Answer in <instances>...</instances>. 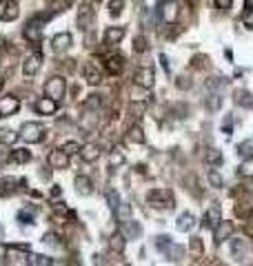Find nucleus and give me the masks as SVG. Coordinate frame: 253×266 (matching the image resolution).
Here are the masks:
<instances>
[{
  "label": "nucleus",
  "mask_w": 253,
  "mask_h": 266,
  "mask_svg": "<svg viewBox=\"0 0 253 266\" xmlns=\"http://www.w3.org/2000/svg\"><path fill=\"white\" fill-rule=\"evenodd\" d=\"M124 244H127V237H124L122 233H115V235L109 240V248L114 253H122L124 251Z\"/></svg>",
  "instance_id": "obj_33"
},
{
  "label": "nucleus",
  "mask_w": 253,
  "mask_h": 266,
  "mask_svg": "<svg viewBox=\"0 0 253 266\" xmlns=\"http://www.w3.org/2000/svg\"><path fill=\"white\" fill-rule=\"evenodd\" d=\"M120 226H122V235L124 237H140V235H142V226H140V222L129 220V222L120 224Z\"/></svg>",
  "instance_id": "obj_26"
},
{
  "label": "nucleus",
  "mask_w": 253,
  "mask_h": 266,
  "mask_svg": "<svg viewBox=\"0 0 253 266\" xmlns=\"http://www.w3.org/2000/svg\"><path fill=\"white\" fill-rule=\"evenodd\" d=\"M124 34H127V29H124V27H107V31H105V44H107V47H114V44H118L120 40L124 38Z\"/></svg>",
  "instance_id": "obj_20"
},
{
  "label": "nucleus",
  "mask_w": 253,
  "mask_h": 266,
  "mask_svg": "<svg viewBox=\"0 0 253 266\" xmlns=\"http://www.w3.org/2000/svg\"><path fill=\"white\" fill-rule=\"evenodd\" d=\"M124 140L129 142V144H144L147 142V138H144V129L136 122V124L129 126V131H127V138Z\"/></svg>",
  "instance_id": "obj_19"
},
{
  "label": "nucleus",
  "mask_w": 253,
  "mask_h": 266,
  "mask_svg": "<svg viewBox=\"0 0 253 266\" xmlns=\"http://www.w3.org/2000/svg\"><path fill=\"white\" fill-rule=\"evenodd\" d=\"M20 138L29 144H40L47 138V129L40 122H24L23 129H20Z\"/></svg>",
  "instance_id": "obj_2"
},
{
  "label": "nucleus",
  "mask_w": 253,
  "mask_h": 266,
  "mask_svg": "<svg viewBox=\"0 0 253 266\" xmlns=\"http://www.w3.org/2000/svg\"><path fill=\"white\" fill-rule=\"evenodd\" d=\"M205 160H207V164H211V166H220L222 162H225V158H222V151H218V149H207Z\"/></svg>",
  "instance_id": "obj_30"
},
{
  "label": "nucleus",
  "mask_w": 253,
  "mask_h": 266,
  "mask_svg": "<svg viewBox=\"0 0 253 266\" xmlns=\"http://www.w3.org/2000/svg\"><path fill=\"white\" fill-rule=\"evenodd\" d=\"M147 49H149L147 38H144V36H136L134 38V53H144Z\"/></svg>",
  "instance_id": "obj_40"
},
{
  "label": "nucleus",
  "mask_w": 253,
  "mask_h": 266,
  "mask_svg": "<svg viewBox=\"0 0 253 266\" xmlns=\"http://www.w3.org/2000/svg\"><path fill=\"white\" fill-rule=\"evenodd\" d=\"M244 235L253 240V222H247V224H244Z\"/></svg>",
  "instance_id": "obj_55"
},
{
  "label": "nucleus",
  "mask_w": 253,
  "mask_h": 266,
  "mask_svg": "<svg viewBox=\"0 0 253 266\" xmlns=\"http://www.w3.org/2000/svg\"><path fill=\"white\" fill-rule=\"evenodd\" d=\"M100 104H102V98L98 96V93H91L89 98L85 100V109H89V111H93V109H100Z\"/></svg>",
  "instance_id": "obj_38"
},
{
  "label": "nucleus",
  "mask_w": 253,
  "mask_h": 266,
  "mask_svg": "<svg viewBox=\"0 0 253 266\" xmlns=\"http://www.w3.org/2000/svg\"><path fill=\"white\" fill-rule=\"evenodd\" d=\"M73 186H76V191L80 195H91V193H93V184H91V180L87 178V175H76Z\"/></svg>",
  "instance_id": "obj_23"
},
{
  "label": "nucleus",
  "mask_w": 253,
  "mask_h": 266,
  "mask_svg": "<svg viewBox=\"0 0 253 266\" xmlns=\"http://www.w3.org/2000/svg\"><path fill=\"white\" fill-rule=\"evenodd\" d=\"M102 149L100 144H93V142H87L85 146H80V158L85 160V162H89V164H93L98 158H100Z\"/></svg>",
  "instance_id": "obj_15"
},
{
  "label": "nucleus",
  "mask_w": 253,
  "mask_h": 266,
  "mask_svg": "<svg viewBox=\"0 0 253 266\" xmlns=\"http://www.w3.org/2000/svg\"><path fill=\"white\" fill-rule=\"evenodd\" d=\"M107 202H109V206L111 208H114V211H115V208H118V204H120V198H118V193H115V191L114 189H109V191H107Z\"/></svg>",
  "instance_id": "obj_48"
},
{
  "label": "nucleus",
  "mask_w": 253,
  "mask_h": 266,
  "mask_svg": "<svg viewBox=\"0 0 253 266\" xmlns=\"http://www.w3.org/2000/svg\"><path fill=\"white\" fill-rule=\"evenodd\" d=\"M18 138H20V133H16V131H11V129L0 131V142H2V144H14Z\"/></svg>",
  "instance_id": "obj_37"
},
{
  "label": "nucleus",
  "mask_w": 253,
  "mask_h": 266,
  "mask_svg": "<svg viewBox=\"0 0 253 266\" xmlns=\"http://www.w3.org/2000/svg\"><path fill=\"white\" fill-rule=\"evenodd\" d=\"M105 69L111 73V76H120L124 69V58L120 53H107L105 56Z\"/></svg>",
  "instance_id": "obj_10"
},
{
  "label": "nucleus",
  "mask_w": 253,
  "mask_h": 266,
  "mask_svg": "<svg viewBox=\"0 0 253 266\" xmlns=\"http://www.w3.org/2000/svg\"><path fill=\"white\" fill-rule=\"evenodd\" d=\"M207 180H209V184L213 186V189H222V186H225V180H222V175H220L215 169H211L209 173H207Z\"/></svg>",
  "instance_id": "obj_36"
},
{
  "label": "nucleus",
  "mask_w": 253,
  "mask_h": 266,
  "mask_svg": "<svg viewBox=\"0 0 253 266\" xmlns=\"http://www.w3.org/2000/svg\"><path fill=\"white\" fill-rule=\"evenodd\" d=\"M134 84L138 89H153V84H156V73H153L151 67H138L134 73Z\"/></svg>",
  "instance_id": "obj_5"
},
{
  "label": "nucleus",
  "mask_w": 253,
  "mask_h": 266,
  "mask_svg": "<svg viewBox=\"0 0 253 266\" xmlns=\"http://www.w3.org/2000/svg\"><path fill=\"white\" fill-rule=\"evenodd\" d=\"M51 47L56 53H62V51H67L69 47H71V34L69 31H62V34H56L51 38Z\"/></svg>",
  "instance_id": "obj_17"
},
{
  "label": "nucleus",
  "mask_w": 253,
  "mask_h": 266,
  "mask_svg": "<svg viewBox=\"0 0 253 266\" xmlns=\"http://www.w3.org/2000/svg\"><path fill=\"white\" fill-rule=\"evenodd\" d=\"M220 220H222V213H220V208H218V206H211L209 211L205 213V218H202L200 226H202V228H209V231H213V228L220 224Z\"/></svg>",
  "instance_id": "obj_14"
},
{
  "label": "nucleus",
  "mask_w": 253,
  "mask_h": 266,
  "mask_svg": "<svg viewBox=\"0 0 253 266\" xmlns=\"http://www.w3.org/2000/svg\"><path fill=\"white\" fill-rule=\"evenodd\" d=\"M65 91H67V80L62 76H53L47 80V84H45V96L53 98L56 102H60L62 98H65Z\"/></svg>",
  "instance_id": "obj_4"
},
{
  "label": "nucleus",
  "mask_w": 253,
  "mask_h": 266,
  "mask_svg": "<svg viewBox=\"0 0 253 266\" xmlns=\"http://www.w3.org/2000/svg\"><path fill=\"white\" fill-rule=\"evenodd\" d=\"M222 131H225V136H231V131H233V116L231 113H227L222 120Z\"/></svg>",
  "instance_id": "obj_49"
},
{
  "label": "nucleus",
  "mask_w": 253,
  "mask_h": 266,
  "mask_svg": "<svg viewBox=\"0 0 253 266\" xmlns=\"http://www.w3.org/2000/svg\"><path fill=\"white\" fill-rule=\"evenodd\" d=\"M247 251H249V246L244 240H233V242H231V253H233L235 260H242V257L247 255Z\"/></svg>",
  "instance_id": "obj_31"
},
{
  "label": "nucleus",
  "mask_w": 253,
  "mask_h": 266,
  "mask_svg": "<svg viewBox=\"0 0 253 266\" xmlns=\"http://www.w3.org/2000/svg\"><path fill=\"white\" fill-rule=\"evenodd\" d=\"M244 7H247V9H253V0H244Z\"/></svg>",
  "instance_id": "obj_57"
},
{
  "label": "nucleus",
  "mask_w": 253,
  "mask_h": 266,
  "mask_svg": "<svg viewBox=\"0 0 253 266\" xmlns=\"http://www.w3.org/2000/svg\"><path fill=\"white\" fill-rule=\"evenodd\" d=\"M242 22L247 29H253V9H247V14L242 16Z\"/></svg>",
  "instance_id": "obj_51"
},
{
  "label": "nucleus",
  "mask_w": 253,
  "mask_h": 266,
  "mask_svg": "<svg viewBox=\"0 0 253 266\" xmlns=\"http://www.w3.org/2000/svg\"><path fill=\"white\" fill-rule=\"evenodd\" d=\"M196 222H198L196 215L186 211V213H182V215H178V220H176V228H178L180 233H189L193 226H196Z\"/></svg>",
  "instance_id": "obj_18"
},
{
  "label": "nucleus",
  "mask_w": 253,
  "mask_h": 266,
  "mask_svg": "<svg viewBox=\"0 0 253 266\" xmlns=\"http://www.w3.org/2000/svg\"><path fill=\"white\" fill-rule=\"evenodd\" d=\"M40 62H43V58H40V53L36 51V53H29L27 58H24V62H23V73L27 78H34L36 73L40 71Z\"/></svg>",
  "instance_id": "obj_11"
},
{
  "label": "nucleus",
  "mask_w": 253,
  "mask_h": 266,
  "mask_svg": "<svg viewBox=\"0 0 253 266\" xmlns=\"http://www.w3.org/2000/svg\"><path fill=\"white\" fill-rule=\"evenodd\" d=\"M96 2H102V0H96Z\"/></svg>",
  "instance_id": "obj_59"
},
{
  "label": "nucleus",
  "mask_w": 253,
  "mask_h": 266,
  "mask_svg": "<svg viewBox=\"0 0 253 266\" xmlns=\"http://www.w3.org/2000/svg\"><path fill=\"white\" fill-rule=\"evenodd\" d=\"M238 173L242 175V178H247V180H253V155H251V158H247L242 164H240Z\"/></svg>",
  "instance_id": "obj_35"
},
{
  "label": "nucleus",
  "mask_w": 253,
  "mask_h": 266,
  "mask_svg": "<svg viewBox=\"0 0 253 266\" xmlns=\"http://www.w3.org/2000/svg\"><path fill=\"white\" fill-rule=\"evenodd\" d=\"M49 18H51V14H36L34 18L24 24L23 34L31 44H40V40H43V22Z\"/></svg>",
  "instance_id": "obj_1"
},
{
  "label": "nucleus",
  "mask_w": 253,
  "mask_h": 266,
  "mask_svg": "<svg viewBox=\"0 0 253 266\" xmlns=\"http://www.w3.org/2000/svg\"><path fill=\"white\" fill-rule=\"evenodd\" d=\"M231 5H233V0H215V7L218 9H231Z\"/></svg>",
  "instance_id": "obj_54"
},
{
  "label": "nucleus",
  "mask_w": 253,
  "mask_h": 266,
  "mask_svg": "<svg viewBox=\"0 0 253 266\" xmlns=\"http://www.w3.org/2000/svg\"><path fill=\"white\" fill-rule=\"evenodd\" d=\"M207 87L213 89V91H218L220 87H227V80H225V78L213 76V78H209V80H207Z\"/></svg>",
  "instance_id": "obj_44"
},
{
  "label": "nucleus",
  "mask_w": 253,
  "mask_h": 266,
  "mask_svg": "<svg viewBox=\"0 0 253 266\" xmlns=\"http://www.w3.org/2000/svg\"><path fill=\"white\" fill-rule=\"evenodd\" d=\"M9 160L14 164H27L29 160H31V151L29 149H14L9 155Z\"/></svg>",
  "instance_id": "obj_27"
},
{
  "label": "nucleus",
  "mask_w": 253,
  "mask_h": 266,
  "mask_svg": "<svg viewBox=\"0 0 253 266\" xmlns=\"http://www.w3.org/2000/svg\"><path fill=\"white\" fill-rule=\"evenodd\" d=\"M0 2H2V0H0Z\"/></svg>",
  "instance_id": "obj_60"
},
{
  "label": "nucleus",
  "mask_w": 253,
  "mask_h": 266,
  "mask_svg": "<svg viewBox=\"0 0 253 266\" xmlns=\"http://www.w3.org/2000/svg\"><path fill=\"white\" fill-rule=\"evenodd\" d=\"M2 84H5V78H0V89H2Z\"/></svg>",
  "instance_id": "obj_58"
},
{
  "label": "nucleus",
  "mask_w": 253,
  "mask_h": 266,
  "mask_svg": "<svg viewBox=\"0 0 253 266\" xmlns=\"http://www.w3.org/2000/svg\"><path fill=\"white\" fill-rule=\"evenodd\" d=\"M34 215H36V208H31V211H29V208H24V211L18 213V220L23 224H31V222H34Z\"/></svg>",
  "instance_id": "obj_46"
},
{
  "label": "nucleus",
  "mask_w": 253,
  "mask_h": 266,
  "mask_svg": "<svg viewBox=\"0 0 253 266\" xmlns=\"http://www.w3.org/2000/svg\"><path fill=\"white\" fill-rule=\"evenodd\" d=\"M202 253H205L202 240H200V237H191V240H189V255L198 260V257H202Z\"/></svg>",
  "instance_id": "obj_34"
},
{
  "label": "nucleus",
  "mask_w": 253,
  "mask_h": 266,
  "mask_svg": "<svg viewBox=\"0 0 253 266\" xmlns=\"http://www.w3.org/2000/svg\"><path fill=\"white\" fill-rule=\"evenodd\" d=\"M233 102L242 109H253V96L247 91V89H235L233 91Z\"/></svg>",
  "instance_id": "obj_21"
},
{
  "label": "nucleus",
  "mask_w": 253,
  "mask_h": 266,
  "mask_svg": "<svg viewBox=\"0 0 253 266\" xmlns=\"http://www.w3.org/2000/svg\"><path fill=\"white\" fill-rule=\"evenodd\" d=\"M169 244H171V237H169V235H160V237H156V246L160 248L162 253H164V248H167Z\"/></svg>",
  "instance_id": "obj_50"
},
{
  "label": "nucleus",
  "mask_w": 253,
  "mask_h": 266,
  "mask_svg": "<svg viewBox=\"0 0 253 266\" xmlns=\"http://www.w3.org/2000/svg\"><path fill=\"white\" fill-rule=\"evenodd\" d=\"M29 264H34V266H49V264H53V260H51V257H47V255H31V257H29Z\"/></svg>",
  "instance_id": "obj_41"
},
{
  "label": "nucleus",
  "mask_w": 253,
  "mask_h": 266,
  "mask_svg": "<svg viewBox=\"0 0 253 266\" xmlns=\"http://www.w3.org/2000/svg\"><path fill=\"white\" fill-rule=\"evenodd\" d=\"M62 151H65V153L67 155H73V153H80V144H78V142H65V144L60 146Z\"/></svg>",
  "instance_id": "obj_47"
},
{
  "label": "nucleus",
  "mask_w": 253,
  "mask_h": 266,
  "mask_svg": "<svg viewBox=\"0 0 253 266\" xmlns=\"http://www.w3.org/2000/svg\"><path fill=\"white\" fill-rule=\"evenodd\" d=\"M251 206H249V204H242L240 202L238 206H235V215H238V218H242V220H249L251 218Z\"/></svg>",
  "instance_id": "obj_42"
},
{
  "label": "nucleus",
  "mask_w": 253,
  "mask_h": 266,
  "mask_svg": "<svg viewBox=\"0 0 253 266\" xmlns=\"http://www.w3.org/2000/svg\"><path fill=\"white\" fill-rule=\"evenodd\" d=\"M131 204H124V202H120L118 204V208H115V220H118L120 224H124V222H129L131 220Z\"/></svg>",
  "instance_id": "obj_29"
},
{
  "label": "nucleus",
  "mask_w": 253,
  "mask_h": 266,
  "mask_svg": "<svg viewBox=\"0 0 253 266\" xmlns=\"http://www.w3.org/2000/svg\"><path fill=\"white\" fill-rule=\"evenodd\" d=\"M36 111H38L40 116H53V113L58 111V102L53 100V98L45 96V98H40V100L36 102Z\"/></svg>",
  "instance_id": "obj_16"
},
{
  "label": "nucleus",
  "mask_w": 253,
  "mask_h": 266,
  "mask_svg": "<svg viewBox=\"0 0 253 266\" xmlns=\"http://www.w3.org/2000/svg\"><path fill=\"white\" fill-rule=\"evenodd\" d=\"M176 87H178V89H182V91H186V89H191V87H193L191 78H186L184 73H182V76H178V78H176Z\"/></svg>",
  "instance_id": "obj_45"
},
{
  "label": "nucleus",
  "mask_w": 253,
  "mask_h": 266,
  "mask_svg": "<svg viewBox=\"0 0 253 266\" xmlns=\"http://www.w3.org/2000/svg\"><path fill=\"white\" fill-rule=\"evenodd\" d=\"M82 76H85V80L91 84V87H98V84L102 82L100 64H96V60H89V62H85V67H82Z\"/></svg>",
  "instance_id": "obj_8"
},
{
  "label": "nucleus",
  "mask_w": 253,
  "mask_h": 266,
  "mask_svg": "<svg viewBox=\"0 0 253 266\" xmlns=\"http://www.w3.org/2000/svg\"><path fill=\"white\" fill-rule=\"evenodd\" d=\"M124 153H122V149L120 146H115L114 151H111V166H120V164H124Z\"/></svg>",
  "instance_id": "obj_39"
},
{
  "label": "nucleus",
  "mask_w": 253,
  "mask_h": 266,
  "mask_svg": "<svg viewBox=\"0 0 253 266\" xmlns=\"http://www.w3.org/2000/svg\"><path fill=\"white\" fill-rule=\"evenodd\" d=\"M158 60H160V64H162L164 73H167V76H171V67H169V58H167V56H164V53H160V56H158Z\"/></svg>",
  "instance_id": "obj_53"
},
{
  "label": "nucleus",
  "mask_w": 253,
  "mask_h": 266,
  "mask_svg": "<svg viewBox=\"0 0 253 266\" xmlns=\"http://www.w3.org/2000/svg\"><path fill=\"white\" fill-rule=\"evenodd\" d=\"M249 149H251V144H249V142H244V144H240V146H238L240 153H249Z\"/></svg>",
  "instance_id": "obj_56"
},
{
  "label": "nucleus",
  "mask_w": 253,
  "mask_h": 266,
  "mask_svg": "<svg viewBox=\"0 0 253 266\" xmlns=\"http://www.w3.org/2000/svg\"><path fill=\"white\" fill-rule=\"evenodd\" d=\"M122 9H124V0H111L109 2V14L114 16V18L122 14Z\"/></svg>",
  "instance_id": "obj_43"
},
{
  "label": "nucleus",
  "mask_w": 253,
  "mask_h": 266,
  "mask_svg": "<svg viewBox=\"0 0 253 266\" xmlns=\"http://www.w3.org/2000/svg\"><path fill=\"white\" fill-rule=\"evenodd\" d=\"M144 111H147V100H134L129 104V116L134 122H138L144 116Z\"/></svg>",
  "instance_id": "obj_25"
},
{
  "label": "nucleus",
  "mask_w": 253,
  "mask_h": 266,
  "mask_svg": "<svg viewBox=\"0 0 253 266\" xmlns=\"http://www.w3.org/2000/svg\"><path fill=\"white\" fill-rule=\"evenodd\" d=\"M164 255L169 257V260H173V262H180L182 257H184V248L182 246H178V244H169L167 248H164Z\"/></svg>",
  "instance_id": "obj_32"
},
{
  "label": "nucleus",
  "mask_w": 253,
  "mask_h": 266,
  "mask_svg": "<svg viewBox=\"0 0 253 266\" xmlns=\"http://www.w3.org/2000/svg\"><path fill=\"white\" fill-rule=\"evenodd\" d=\"M7 257H9V262H23L20 257H29V246H9L7 248Z\"/></svg>",
  "instance_id": "obj_28"
},
{
  "label": "nucleus",
  "mask_w": 253,
  "mask_h": 266,
  "mask_svg": "<svg viewBox=\"0 0 253 266\" xmlns=\"http://www.w3.org/2000/svg\"><path fill=\"white\" fill-rule=\"evenodd\" d=\"M47 162H49V166H51V169H56V171L67 169V164H69V155L65 153L62 149H53L51 153H49Z\"/></svg>",
  "instance_id": "obj_12"
},
{
  "label": "nucleus",
  "mask_w": 253,
  "mask_h": 266,
  "mask_svg": "<svg viewBox=\"0 0 253 266\" xmlns=\"http://www.w3.org/2000/svg\"><path fill=\"white\" fill-rule=\"evenodd\" d=\"M18 16H20V5L16 0H9L5 5V9H2V14H0V18L5 20V22H11V20H16Z\"/></svg>",
  "instance_id": "obj_24"
},
{
  "label": "nucleus",
  "mask_w": 253,
  "mask_h": 266,
  "mask_svg": "<svg viewBox=\"0 0 253 266\" xmlns=\"http://www.w3.org/2000/svg\"><path fill=\"white\" fill-rule=\"evenodd\" d=\"M93 22H96V9H93V5L91 2H80V7H78V24H80V29L89 31L93 27Z\"/></svg>",
  "instance_id": "obj_6"
},
{
  "label": "nucleus",
  "mask_w": 253,
  "mask_h": 266,
  "mask_svg": "<svg viewBox=\"0 0 253 266\" xmlns=\"http://www.w3.org/2000/svg\"><path fill=\"white\" fill-rule=\"evenodd\" d=\"M158 14H160V18H162L167 24L176 22L178 16H180L178 2H176V0H162V2H160V9H158Z\"/></svg>",
  "instance_id": "obj_7"
},
{
  "label": "nucleus",
  "mask_w": 253,
  "mask_h": 266,
  "mask_svg": "<svg viewBox=\"0 0 253 266\" xmlns=\"http://www.w3.org/2000/svg\"><path fill=\"white\" fill-rule=\"evenodd\" d=\"M147 202L151 204L153 208H173L176 206V200H173V193L169 189H151L147 193Z\"/></svg>",
  "instance_id": "obj_3"
},
{
  "label": "nucleus",
  "mask_w": 253,
  "mask_h": 266,
  "mask_svg": "<svg viewBox=\"0 0 253 266\" xmlns=\"http://www.w3.org/2000/svg\"><path fill=\"white\" fill-rule=\"evenodd\" d=\"M205 106H207V111L209 113H215L222 106V96H220V91H213L211 89L209 93H207V98H205Z\"/></svg>",
  "instance_id": "obj_22"
},
{
  "label": "nucleus",
  "mask_w": 253,
  "mask_h": 266,
  "mask_svg": "<svg viewBox=\"0 0 253 266\" xmlns=\"http://www.w3.org/2000/svg\"><path fill=\"white\" fill-rule=\"evenodd\" d=\"M18 109H20V100L16 96H2L0 98V118L14 116V113H18Z\"/></svg>",
  "instance_id": "obj_9"
},
{
  "label": "nucleus",
  "mask_w": 253,
  "mask_h": 266,
  "mask_svg": "<svg viewBox=\"0 0 253 266\" xmlns=\"http://www.w3.org/2000/svg\"><path fill=\"white\" fill-rule=\"evenodd\" d=\"M231 233H233V222H227V220H220V224L213 228V242L222 244L225 240H229Z\"/></svg>",
  "instance_id": "obj_13"
},
{
  "label": "nucleus",
  "mask_w": 253,
  "mask_h": 266,
  "mask_svg": "<svg viewBox=\"0 0 253 266\" xmlns=\"http://www.w3.org/2000/svg\"><path fill=\"white\" fill-rule=\"evenodd\" d=\"M193 67H198V69L209 67V58H205V56H196V58H193Z\"/></svg>",
  "instance_id": "obj_52"
}]
</instances>
